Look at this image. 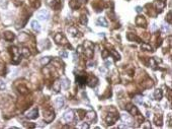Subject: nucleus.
<instances>
[{"mask_svg":"<svg viewBox=\"0 0 172 129\" xmlns=\"http://www.w3.org/2000/svg\"><path fill=\"white\" fill-rule=\"evenodd\" d=\"M63 118L66 122H71V121H73V119H74L73 111H72V110H68V111H66L63 115Z\"/></svg>","mask_w":172,"mask_h":129,"instance_id":"1","label":"nucleus"},{"mask_svg":"<svg viewBox=\"0 0 172 129\" xmlns=\"http://www.w3.org/2000/svg\"><path fill=\"white\" fill-rule=\"evenodd\" d=\"M50 17V14L47 10H41L37 12V18L40 20H48Z\"/></svg>","mask_w":172,"mask_h":129,"instance_id":"2","label":"nucleus"},{"mask_svg":"<svg viewBox=\"0 0 172 129\" xmlns=\"http://www.w3.org/2000/svg\"><path fill=\"white\" fill-rule=\"evenodd\" d=\"M121 119H123L125 124H132V118L130 117V115H128V114H123V115H121Z\"/></svg>","mask_w":172,"mask_h":129,"instance_id":"3","label":"nucleus"},{"mask_svg":"<svg viewBox=\"0 0 172 129\" xmlns=\"http://www.w3.org/2000/svg\"><path fill=\"white\" fill-rule=\"evenodd\" d=\"M32 28H33V30H34V31H37V32L41 31V25L39 24V21H37V20L32 21Z\"/></svg>","mask_w":172,"mask_h":129,"instance_id":"4","label":"nucleus"},{"mask_svg":"<svg viewBox=\"0 0 172 129\" xmlns=\"http://www.w3.org/2000/svg\"><path fill=\"white\" fill-rule=\"evenodd\" d=\"M26 117H28V118H29V119H34V118H37V109H33L32 112L28 113Z\"/></svg>","mask_w":172,"mask_h":129,"instance_id":"5","label":"nucleus"},{"mask_svg":"<svg viewBox=\"0 0 172 129\" xmlns=\"http://www.w3.org/2000/svg\"><path fill=\"white\" fill-rule=\"evenodd\" d=\"M60 83H61V85H62L64 89H68L69 85H70V81H69L67 78H63Z\"/></svg>","mask_w":172,"mask_h":129,"instance_id":"6","label":"nucleus"},{"mask_svg":"<svg viewBox=\"0 0 172 129\" xmlns=\"http://www.w3.org/2000/svg\"><path fill=\"white\" fill-rule=\"evenodd\" d=\"M63 105H64V100H63V98H58L56 100V106L58 108H62L63 107Z\"/></svg>","mask_w":172,"mask_h":129,"instance_id":"7","label":"nucleus"},{"mask_svg":"<svg viewBox=\"0 0 172 129\" xmlns=\"http://www.w3.org/2000/svg\"><path fill=\"white\" fill-rule=\"evenodd\" d=\"M4 37H5V39L7 41H12L14 39V35H13L12 33H10V32H6L5 35H4Z\"/></svg>","mask_w":172,"mask_h":129,"instance_id":"8","label":"nucleus"},{"mask_svg":"<svg viewBox=\"0 0 172 129\" xmlns=\"http://www.w3.org/2000/svg\"><path fill=\"white\" fill-rule=\"evenodd\" d=\"M97 22L99 25H101L102 26H107V22H106V20H104V17H99Z\"/></svg>","mask_w":172,"mask_h":129,"instance_id":"9","label":"nucleus"},{"mask_svg":"<svg viewBox=\"0 0 172 129\" xmlns=\"http://www.w3.org/2000/svg\"><path fill=\"white\" fill-rule=\"evenodd\" d=\"M154 94H155V98L157 99V100H160V99L162 98V93H161V90L160 89H156Z\"/></svg>","mask_w":172,"mask_h":129,"instance_id":"10","label":"nucleus"},{"mask_svg":"<svg viewBox=\"0 0 172 129\" xmlns=\"http://www.w3.org/2000/svg\"><path fill=\"white\" fill-rule=\"evenodd\" d=\"M77 82L79 83L80 85H82V84H84V82H85V78L78 76V77H77Z\"/></svg>","mask_w":172,"mask_h":129,"instance_id":"11","label":"nucleus"},{"mask_svg":"<svg viewBox=\"0 0 172 129\" xmlns=\"http://www.w3.org/2000/svg\"><path fill=\"white\" fill-rule=\"evenodd\" d=\"M60 86H61V83H60L59 81H56V82H55V84H54V89H55L56 92H59Z\"/></svg>","mask_w":172,"mask_h":129,"instance_id":"12","label":"nucleus"},{"mask_svg":"<svg viewBox=\"0 0 172 129\" xmlns=\"http://www.w3.org/2000/svg\"><path fill=\"white\" fill-rule=\"evenodd\" d=\"M23 55L25 56V57H28V56H29V51L26 48H24L23 49Z\"/></svg>","mask_w":172,"mask_h":129,"instance_id":"13","label":"nucleus"},{"mask_svg":"<svg viewBox=\"0 0 172 129\" xmlns=\"http://www.w3.org/2000/svg\"><path fill=\"white\" fill-rule=\"evenodd\" d=\"M49 61H50L49 57H46V59H42V63H43V64H47Z\"/></svg>","mask_w":172,"mask_h":129,"instance_id":"14","label":"nucleus"},{"mask_svg":"<svg viewBox=\"0 0 172 129\" xmlns=\"http://www.w3.org/2000/svg\"><path fill=\"white\" fill-rule=\"evenodd\" d=\"M162 28H163L164 31H166V32H170V28H169L168 25H166V26H165V25H164L162 26Z\"/></svg>","mask_w":172,"mask_h":129,"instance_id":"15","label":"nucleus"},{"mask_svg":"<svg viewBox=\"0 0 172 129\" xmlns=\"http://www.w3.org/2000/svg\"><path fill=\"white\" fill-rule=\"evenodd\" d=\"M156 30H157V25H156V24H153L152 25V26H151V31H156Z\"/></svg>","mask_w":172,"mask_h":129,"instance_id":"16","label":"nucleus"},{"mask_svg":"<svg viewBox=\"0 0 172 129\" xmlns=\"http://www.w3.org/2000/svg\"><path fill=\"white\" fill-rule=\"evenodd\" d=\"M167 20L169 22H171V12H168V17H167Z\"/></svg>","mask_w":172,"mask_h":129,"instance_id":"17","label":"nucleus"},{"mask_svg":"<svg viewBox=\"0 0 172 129\" xmlns=\"http://www.w3.org/2000/svg\"><path fill=\"white\" fill-rule=\"evenodd\" d=\"M137 11H138V12H141V11H142V9H141V7L138 6V7H137Z\"/></svg>","mask_w":172,"mask_h":129,"instance_id":"18","label":"nucleus"}]
</instances>
